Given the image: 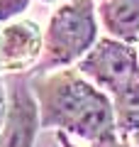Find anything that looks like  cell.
Here are the masks:
<instances>
[{"instance_id":"12","label":"cell","mask_w":139,"mask_h":147,"mask_svg":"<svg viewBox=\"0 0 139 147\" xmlns=\"http://www.w3.org/2000/svg\"><path fill=\"white\" fill-rule=\"evenodd\" d=\"M129 137H132V142H134V145L139 147V130H137V132H132V135H129Z\"/></svg>"},{"instance_id":"2","label":"cell","mask_w":139,"mask_h":147,"mask_svg":"<svg viewBox=\"0 0 139 147\" xmlns=\"http://www.w3.org/2000/svg\"><path fill=\"white\" fill-rule=\"evenodd\" d=\"M95 0H66L54 10L44 32V49L32 74H46L76 64L98 42Z\"/></svg>"},{"instance_id":"5","label":"cell","mask_w":139,"mask_h":147,"mask_svg":"<svg viewBox=\"0 0 139 147\" xmlns=\"http://www.w3.org/2000/svg\"><path fill=\"white\" fill-rule=\"evenodd\" d=\"M44 49V30L34 20L5 22L0 30V74L34 69Z\"/></svg>"},{"instance_id":"10","label":"cell","mask_w":139,"mask_h":147,"mask_svg":"<svg viewBox=\"0 0 139 147\" xmlns=\"http://www.w3.org/2000/svg\"><path fill=\"white\" fill-rule=\"evenodd\" d=\"M54 137H56V145L59 147H81V145H76V142L68 140V132H63V130H56Z\"/></svg>"},{"instance_id":"6","label":"cell","mask_w":139,"mask_h":147,"mask_svg":"<svg viewBox=\"0 0 139 147\" xmlns=\"http://www.w3.org/2000/svg\"><path fill=\"white\" fill-rule=\"evenodd\" d=\"M95 10L110 37L139 44V0H100Z\"/></svg>"},{"instance_id":"7","label":"cell","mask_w":139,"mask_h":147,"mask_svg":"<svg viewBox=\"0 0 139 147\" xmlns=\"http://www.w3.org/2000/svg\"><path fill=\"white\" fill-rule=\"evenodd\" d=\"M115 110V125H117L120 137L127 140L132 132L139 130V71L110 96Z\"/></svg>"},{"instance_id":"11","label":"cell","mask_w":139,"mask_h":147,"mask_svg":"<svg viewBox=\"0 0 139 147\" xmlns=\"http://www.w3.org/2000/svg\"><path fill=\"white\" fill-rule=\"evenodd\" d=\"M98 147H129V145H127V140H124V137H117V140L103 142V145H98Z\"/></svg>"},{"instance_id":"8","label":"cell","mask_w":139,"mask_h":147,"mask_svg":"<svg viewBox=\"0 0 139 147\" xmlns=\"http://www.w3.org/2000/svg\"><path fill=\"white\" fill-rule=\"evenodd\" d=\"M29 3L32 0H0V25H5L12 17L22 15L29 7Z\"/></svg>"},{"instance_id":"4","label":"cell","mask_w":139,"mask_h":147,"mask_svg":"<svg viewBox=\"0 0 139 147\" xmlns=\"http://www.w3.org/2000/svg\"><path fill=\"white\" fill-rule=\"evenodd\" d=\"M7 115L0 127V147H34L39 132V103L32 91V74H7Z\"/></svg>"},{"instance_id":"1","label":"cell","mask_w":139,"mask_h":147,"mask_svg":"<svg viewBox=\"0 0 139 147\" xmlns=\"http://www.w3.org/2000/svg\"><path fill=\"white\" fill-rule=\"evenodd\" d=\"M32 91L39 103L41 127L76 135L90 142V147L120 137L110 96L78 69L61 66L56 71L32 74Z\"/></svg>"},{"instance_id":"3","label":"cell","mask_w":139,"mask_h":147,"mask_svg":"<svg viewBox=\"0 0 139 147\" xmlns=\"http://www.w3.org/2000/svg\"><path fill=\"white\" fill-rule=\"evenodd\" d=\"M76 69L108 96H112L139 71V52L134 44L117 37H98V42L76 61Z\"/></svg>"},{"instance_id":"9","label":"cell","mask_w":139,"mask_h":147,"mask_svg":"<svg viewBox=\"0 0 139 147\" xmlns=\"http://www.w3.org/2000/svg\"><path fill=\"white\" fill-rule=\"evenodd\" d=\"M5 115H7V88L3 84V79H0V127L5 123Z\"/></svg>"}]
</instances>
